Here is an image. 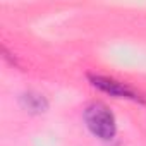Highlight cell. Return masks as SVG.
Wrapping results in <instances>:
<instances>
[{"instance_id": "cell-1", "label": "cell", "mask_w": 146, "mask_h": 146, "mask_svg": "<svg viewBox=\"0 0 146 146\" xmlns=\"http://www.w3.org/2000/svg\"><path fill=\"white\" fill-rule=\"evenodd\" d=\"M84 122L90 132L102 141H112L117 136L115 115L103 102H91L84 108Z\"/></svg>"}, {"instance_id": "cell-2", "label": "cell", "mask_w": 146, "mask_h": 146, "mask_svg": "<svg viewBox=\"0 0 146 146\" xmlns=\"http://www.w3.org/2000/svg\"><path fill=\"white\" fill-rule=\"evenodd\" d=\"M88 81L93 88H96L113 98H124V100H131V102L146 105V96L143 93H139L137 90H134L132 86H129L127 83H122L119 79L102 76V74H88Z\"/></svg>"}, {"instance_id": "cell-3", "label": "cell", "mask_w": 146, "mask_h": 146, "mask_svg": "<svg viewBox=\"0 0 146 146\" xmlns=\"http://www.w3.org/2000/svg\"><path fill=\"white\" fill-rule=\"evenodd\" d=\"M21 105L31 112V113H43L48 110V100L41 93L36 91H26L21 95Z\"/></svg>"}]
</instances>
